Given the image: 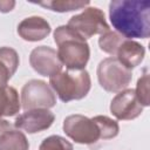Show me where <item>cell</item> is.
I'll return each mask as SVG.
<instances>
[{
	"label": "cell",
	"instance_id": "6",
	"mask_svg": "<svg viewBox=\"0 0 150 150\" xmlns=\"http://www.w3.org/2000/svg\"><path fill=\"white\" fill-rule=\"evenodd\" d=\"M67 26H69L86 40L96 34H103L110 30L103 11L97 7L84 8L82 13L71 16Z\"/></svg>",
	"mask_w": 150,
	"mask_h": 150
},
{
	"label": "cell",
	"instance_id": "17",
	"mask_svg": "<svg viewBox=\"0 0 150 150\" xmlns=\"http://www.w3.org/2000/svg\"><path fill=\"white\" fill-rule=\"evenodd\" d=\"M125 38L122 36L121 34H118L117 32L108 30V32L101 34V36L98 39L100 49L107 54H110L111 56H115L117 48L120 47V45L122 43V41Z\"/></svg>",
	"mask_w": 150,
	"mask_h": 150
},
{
	"label": "cell",
	"instance_id": "2",
	"mask_svg": "<svg viewBox=\"0 0 150 150\" xmlns=\"http://www.w3.org/2000/svg\"><path fill=\"white\" fill-rule=\"evenodd\" d=\"M54 41L57 45V56L62 66L69 70H82L86 68L90 48L84 38L69 26H59L54 30Z\"/></svg>",
	"mask_w": 150,
	"mask_h": 150
},
{
	"label": "cell",
	"instance_id": "13",
	"mask_svg": "<svg viewBox=\"0 0 150 150\" xmlns=\"http://www.w3.org/2000/svg\"><path fill=\"white\" fill-rule=\"evenodd\" d=\"M145 55V48L137 41L124 39L116 50L114 57H116L124 67L132 69L141 64Z\"/></svg>",
	"mask_w": 150,
	"mask_h": 150
},
{
	"label": "cell",
	"instance_id": "10",
	"mask_svg": "<svg viewBox=\"0 0 150 150\" xmlns=\"http://www.w3.org/2000/svg\"><path fill=\"white\" fill-rule=\"evenodd\" d=\"M54 120L55 115L49 109H32L19 115L14 121V127L28 134H35L50 128Z\"/></svg>",
	"mask_w": 150,
	"mask_h": 150
},
{
	"label": "cell",
	"instance_id": "16",
	"mask_svg": "<svg viewBox=\"0 0 150 150\" xmlns=\"http://www.w3.org/2000/svg\"><path fill=\"white\" fill-rule=\"evenodd\" d=\"M39 6H42L45 8H48L53 12L64 13V12H71L77 11L81 8H84L86 6H89V1H77V0H49V1H39L34 2Z\"/></svg>",
	"mask_w": 150,
	"mask_h": 150
},
{
	"label": "cell",
	"instance_id": "5",
	"mask_svg": "<svg viewBox=\"0 0 150 150\" xmlns=\"http://www.w3.org/2000/svg\"><path fill=\"white\" fill-rule=\"evenodd\" d=\"M63 132L79 144H94L101 139V132L94 118L75 114L64 118L62 125Z\"/></svg>",
	"mask_w": 150,
	"mask_h": 150
},
{
	"label": "cell",
	"instance_id": "8",
	"mask_svg": "<svg viewBox=\"0 0 150 150\" xmlns=\"http://www.w3.org/2000/svg\"><path fill=\"white\" fill-rule=\"evenodd\" d=\"M110 111L120 121H130L143 112V105L139 103L135 89L128 88L115 95L110 102Z\"/></svg>",
	"mask_w": 150,
	"mask_h": 150
},
{
	"label": "cell",
	"instance_id": "11",
	"mask_svg": "<svg viewBox=\"0 0 150 150\" xmlns=\"http://www.w3.org/2000/svg\"><path fill=\"white\" fill-rule=\"evenodd\" d=\"M18 34L21 39L29 42L41 41L52 32L49 22L42 16H28L18 25Z\"/></svg>",
	"mask_w": 150,
	"mask_h": 150
},
{
	"label": "cell",
	"instance_id": "21",
	"mask_svg": "<svg viewBox=\"0 0 150 150\" xmlns=\"http://www.w3.org/2000/svg\"><path fill=\"white\" fill-rule=\"evenodd\" d=\"M14 6H15L14 1H0V12L2 13L11 12Z\"/></svg>",
	"mask_w": 150,
	"mask_h": 150
},
{
	"label": "cell",
	"instance_id": "1",
	"mask_svg": "<svg viewBox=\"0 0 150 150\" xmlns=\"http://www.w3.org/2000/svg\"><path fill=\"white\" fill-rule=\"evenodd\" d=\"M109 19L115 32L125 39L150 36L149 0H112L109 4Z\"/></svg>",
	"mask_w": 150,
	"mask_h": 150
},
{
	"label": "cell",
	"instance_id": "12",
	"mask_svg": "<svg viewBox=\"0 0 150 150\" xmlns=\"http://www.w3.org/2000/svg\"><path fill=\"white\" fill-rule=\"evenodd\" d=\"M29 143L26 135L9 124L5 120H0V150H28Z\"/></svg>",
	"mask_w": 150,
	"mask_h": 150
},
{
	"label": "cell",
	"instance_id": "18",
	"mask_svg": "<svg viewBox=\"0 0 150 150\" xmlns=\"http://www.w3.org/2000/svg\"><path fill=\"white\" fill-rule=\"evenodd\" d=\"M93 118L98 125V129L101 132V139H110L118 135L120 125L115 120L104 115H98Z\"/></svg>",
	"mask_w": 150,
	"mask_h": 150
},
{
	"label": "cell",
	"instance_id": "20",
	"mask_svg": "<svg viewBox=\"0 0 150 150\" xmlns=\"http://www.w3.org/2000/svg\"><path fill=\"white\" fill-rule=\"evenodd\" d=\"M135 93H136V96H137L139 103L143 107H148L150 104V101H149V74L144 73L143 76H141L138 79Z\"/></svg>",
	"mask_w": 150,
	"mask_h": 150
},
{
	"label": "cell",
	"instance_id": "9",
	"mask_svg": "<svg viewBox=\"0 0 150 150\" xmlns=\"http://www.w3.org/2000/svg\"><path fill=\"white\" fill-rule=\"evenodd\" d=\"M32 68L42 76H54L62 70V63L59 60L55 49L48 46L35 47L29 55Z\"/></svg>",
	"mask_w": 150,
	"mask_h": 150
},
{
	"label": "cell",
	"instance_id": "4",
	"mask_svg": "<svg viewBox=\"0 0 150 150\" xmlns=\"http://www.w3.org/2000/svg\"><path fill=\"white\" fill-rule=\"evenodd\" d=\"M100 86L109 93H120L130 84L132 73L124 67L116 57L103 59L96 69Z\"/></svg>",
	"mask_w": 150,
	"mask_h": 150
},
{
	"label": "cell",
	"instance_id": "19",
	"mask_svg": "<svg viewBox=\"0 0 150 150\" xmlns=\"http://www.w3.org/2000/svg\"><path fill=\"white\" fill-rule=\"evenodd\" d=\"M39 150H74V146L64 137L52 135L41 142Z\"/></svg>",
	"mask_w": 150,
	"mask_h": 150
},
{
	"label": "cell",
	"instance_id": "3",
	"mask_svg": "<svg viewBox=\"0 0 150 150\" xmlns=\"http://www.w3.org/2000/svg\"><path fill=\"white\" fill-rule=\"evenodd\" d=\"M52 89L57 94L62 102L82 100L91 88V79L86 69L82 70H61L49 77Z\"/></svg>",
	"mask_w": 150,
	"mask_h": 150
},
{
	"label": "cell",
	"instance_id": "15",
	"mask_svg": "<svg viewBox=\"0 0 150 150\" xmlns=\"http://www.w3.org/2000/svg\"><path fill=\"white\" fill-rule=\"evenodd\" d=\"M20 108L21 104L16 89L11 86H0V120L14 116Z\"/></svg>",
	"mask_w": 150,
	"mask_h": 150
},
{
	"label": "cell",
	"instance_id": "14",
	"mask_svg": "<svg viewBox=\"0 0 150 150\" xmlns=\"http://www.w3.org/2000/svg\"><path fill=\"white\" fill-rule=\"evenodd\" d=\"M20 63L19 54L11 47H0V86H7V82L15 74Z\"/></svg>",
	"mask_w": 150,
	"mask_h": 150
},
{
	"label": "cell",
	"instance_id": "7",
	"mask_svg": "<svg viewBox=\"0 0 150 150\" xmlns=\"http://www.w3.org/2000/svg\"><path fill=\"white\" fill-rule=\"evenodd\" d=\"M21 107L27 110L49 109L56 104L53 89L42 80H30L21 89Z\"/></svg>",
	"mask_w": 150,
	"mask_h": 150
}]
</instances>
